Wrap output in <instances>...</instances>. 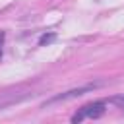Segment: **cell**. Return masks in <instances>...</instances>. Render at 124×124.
Here are the masks:
<instances>
[{"mask_svg":"<svg viewBox=\"0 0 124 124\" xmlns=\"http://www.w3.org/2000/svg\"><path fill=\"white\" fill-rule=\"evenodd\" d=\"M103 83H89V85H83V87H76V89H68V91H64V93H58V95H54V97H50V99H46L45 103H43V108H46V107H52V105H56V103H64V101H70V99H76V97H81L83 93H89V91H95L97 87H101Z\"/></svg>","mask_w":124,"mask_h":124,"instance_id":"6da1fadb","label":"cell"},{"mask_svg":"<svg viewBox=\"0 0 124 124\" xmlns=\"http://www.w3.org/2000/svg\"><path fill=\"white\" fill-rule=\"evenodd\" d=\"M107 107V103L105 101H93V103H87V105H83L74 116H72V122L74 124H79L83 118H101L103 114H105V108Z\"/></svg>","mask_w":124,"mask_h":124,"instance_id":"7a4b0ae2","label":"cell"},{"mask_svg":"<svg viewBox=\"0 0 124 124\" xmlns=\"http://www.w3.org/2000/svg\"><path fill=\"white\" fill-rule=\"evenodd\" d=\"M54 39H56V33H54V31L43 33V35L39 37V46H46V45H50V43H52Z\"/></svg>","mask_w":124,"mask_h":124,"instance_id":"3957f363","label":"cell"},{"mask_svg":"<svg viewBox=\"0 0 124 124\" xmlns=\"http://www.w3.org/2000/svg\"><path fill=\"white\" fill-rule=\"evenodd\" d=\"M105 103H110V105H114V107H118V108H124V93H122V95L108 97V99H105Z\"/></svg>","mask_w":124,"mask_h":124,"instance_id":"277c9868","label":"cell"},{"mask_svg":"<svg viewBox=\"0 0 124 124\" xmlns=\"http://www.w3.org/2000/svg\"><path fill=\"white\" fill-rule=\"evenodd\" d=\"M4 37H6V33H4V31H0V60H2V46H4Z\"/></svg>","mask_w":124,"mask_h":124,"instance_id":"5b68a950","label":"cell"}]
</instances>
